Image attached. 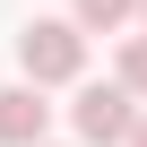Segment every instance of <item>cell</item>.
Instances as JSON below:
<instances>
[{"label": "cell", "mask_w": 147, "mask_h": 147, "mask_svg": "<svg viewBox=\"0 0 147 147\" xmlns=\"http://www.w3.org/2000/svg\"><path fill=\"white\" fill-rule=\"evenodd\" d=\"M18 69H26V87H69V78H87V35L69 26V18H35L18 35Z\"/></svg>", "instance_id": "cell-1"}, {"label": "cell", "mask_w": 147, "mask_h": 147, "mask_svg": "<svg viewBox=\"0 0 147 147\" xmlns=\"http://www.w3.org/2000/svg\"><path fill=\"white\" fill-rule=\"evenodd\" d=\"M138 121V95H121L113 78L104 87H78V104H69V130H78V147H121Z\"/></svg>", "instance_id": "cell-2"}, {"label": "cell", "mask_w": 147, "mask_h": 147, "mask_svg": "<svg viewBox=\"0 0 147 147\" xmlns=\"http://www.w3.org/2000/svg\"><path fill=\"white\" fill-rule=\"evenodd\" d=\"M121 95H147V35H121V69H113Z\"/></svg>", "instance_id": "cell-5"}, {"label": "cell", "mask_w": 147, "mask_h": 147, "mask_svg": "<svg viewBox=\"0 0 147 147\" xmlns=\"http://www.w3.org/2000/svg\"><path fill=\"white\" fill-rule=\"evenodd\" d=\"M138 26H147V0H138Z\"/></svg>", "instance_id": "cell-7"}, {"label": "cell", "mask_w": 147, "mask_h": 147, "mask_svg": "<svg viewBox=\"0 0 147 147\" xmlns=\"http://www.w3.org/2000/svg\"><path fill=\"white\" fill-rule=\"evenodd\" d=\"M121 147H147V113H138V121H130V138H121Z\"/></svg>", "instance_id": "cell-6"}, {"label": "cell", "mask_w": 147, "mask_h": 147, "mask_svg": "<svg viewBox=\"0 0 147 147\" xmlns=\"http://www.w3.org/2000/svg\"><path fill=\"white\" fill-rule=\"evenodd\" d=\"M43 121H52L43 87H0V147H43Z\"/></svg>", "instance_id": "cell-3"}, {"label": "cell", "mask_w": 147, "mask_h": 147, "mask_svg": "<svg viewBox=\"0 0 147 147\" xmlns=\"http://www.w3.org/2000/svg\"><path fill=\"white\" fill-rule=\"evenodd\" d=\"M130 18H138V0H78L69 26H78V35H113V26H130Z\"/></svg>", "instance_id": "cell-4"}]
</instances>
